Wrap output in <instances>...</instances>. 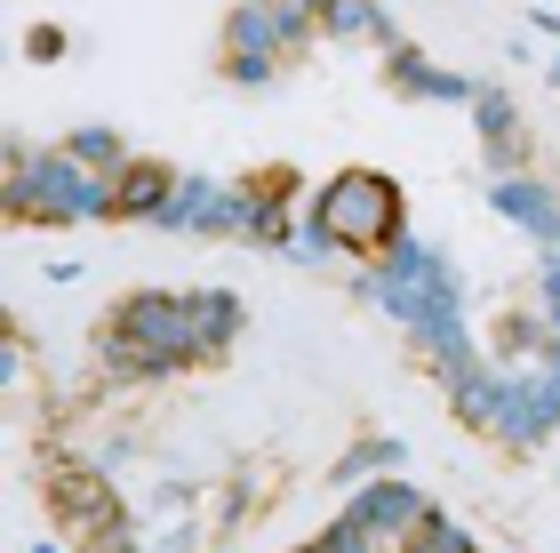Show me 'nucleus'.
Instances as JSON below:
<instances>
[{
  "label": "nucleus",
  "mask_w": 560,
  "mask_h": 553,
  "mask_svg": "<svg viewBox=\"0 0 560 553\" xmlns=\"http://www.w3.org/2000/svg\"><path fill=\"white\" fill-rule=\"evenodd\" d=\"M393 217H400V193L376 185V177H345V185H328V200H320V224L337 241H352V249H385Z\"/></svg>",
  "instance_id": "f257e3e1"
},
{
  "label": "nucleus",
  "mask_w": 560,
  "mask_h": 553,
  "mask_svg": "<svg viewBox=\"0 0 560 553\" xmlns=\"http://www.w3.org/2000/svg\"><path fill=\"white\" fill-rule=\"evenodd\" d=\"M48 497L72 514L81 545H105V530H113V497H105V482H96L89 465H57V473H48Z\"/></svg>",
  "instance_id": "f03ea898"
},
{
  "label": "nucleus",
  "mask_w": 560,
  "mask_h": 553,
  "mask_svg": "<svg viewBox=\"0 0 560 553\" xmlns=\"http://www.w3.org/2000/svg\"><path fill=\"white\" fill-rule=\"evenodd\" d=\"M168 193V169H137L129 185H120V209H144V200H161Z\"/></svg>",
  "instance_id": "7ed1b4c3"
}]
</instances>
